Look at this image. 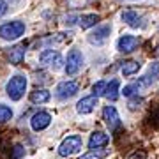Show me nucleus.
I'll return each instance as SVG.
<instances>
[{"label": "nucleus", "instance_id": "obj_1", "mask_svg": "<svg viewBox=\"0 0 159 159\" xmlns=\"http://www.w3.org/2000/svg\"><path fill=\"white\" fill-rule=\"evenodd\" d=\"M25 90H27V78L21 76V74L12 76L6 85L7 96L11 97L12 101H20V99L23 97V94H25Z\"/></svg>", "mask_w": 159, "mask_h": 159}, {"label": "nucleus", "instance_id": "obj_2", "mask_svg": "<svg viewBox=\"0 0 159 159\" xmlns=\"http://www.w3.org/2000/svg\"><path fill=\"white\" fill-rule=\"evenodd\" d=\"M81 145H83L81 136H78V134L67 136L62 143H60V147H58V156H60V157H71L73 154L81 150Z\"/></svg>", "mask_w": 159, "mask_h": 159}, {"label": "nucleus", "instance_id": "obj_3", "mask_svg": "<svg viewBox=\"0 0 159 159\" xmlns=\"http://www.w3.org/2000/svg\"><path fill=\"white\" fill-rule=\"evenodd\" d=\"M25 32V23L23 21H11L4 23L0 27V37L6 41H16L18 37H21Z\"/></svg>", "mask_w": 159, "mask_h": 159}, {"label": "nucleus", "instance_id": "obj_4", "mask_svg": "<svg viewBox=\"0 0 159 159\" xmlns=\"http://www.w3.org/2000/svg\"><path fill=\"white\" fill-rule=\"evenodd\" d=\"M83 67V55L80 50H71L67 55V60H66V73L69 76H73Z\"/></svg>", "mask_w": 159, "mask_h": 159}, {"label": "nucleus", "instance_id": "obj_5", "mask_svg": "<svg viewBox=\"0 0 159 159\" xmlns=\"http://www.w3.org/2000/svg\"><path fill=\"white\" fill-rule=\"evenodd\" d=\"M39 60H41L43 66H48V67H53V69L62 67V64H64L62 55H60L57 50H44L41 53Z\"/></svg>", "mask_w": 159, "mask_h": 159}, {"label": "nucleus", "instance_id": "obj_6", "mask_svg": "<svg viewBox=\"0 0 159 159\" xmlns=\"http://www.w3.org/2000/svg\"><path fill=\"white\" fill-rule=\"evenodd\" d=\"M102 119H104V122H106V125H108L110 131H115L120 127V117H119V111L115 110V106H104V110H102Z\"/></svg>", "mask_w": 159, "mask_h": 159}, {"label": "nucleus", "instance_id": "obj_7", "mask_svg": "<svg viewBox=\"0 0 159 159\" xmlns=\"http://www.w3.org/2000/svg\"><path fill=\"white\" fill-rule=\"evenodd\" d=\"M80 90V85L76 81H62L57 87V97L58 99H71L76 96V92Z\"/></svg>", "mask_w": 159, "mask_h": 159}, {"label": "nucleus", "instance_id": "obj_8", "mask_svg": "<svg viewBox=\"0 0 159 159\" xmlns=\"http://www.w3.org/2000/svg\"><path fill=\"white\" fill-rule=\"evenodd\" d=\"M51 124V115L48 111H37V113L30 119V125L34 131H43Z\"/></svg>", "mask_w": 159, "mask_h": 159}, {"label": "nucleus", "instance_id": "obj_9", "mask_svg": "<svg viewBox=\"0 0 159 159\" xmlns=\"http://www.w3.org/2000/svg\"><path fill=\"white\" fill-rule=\"evenodd\" d=\"M138 44H140L138 37L125 34V35H122V37L119 39V43H117V48H119V51H122V53H131V51L136 50Z\"/></svg>", "mask_w": 159, "mask_h": 159}, {"label": "nucleus", "instance_id": "obj_10", "mask_svg": "<svg viewBox=\"0 0 159 159\" xmlns=\"http://www.w3.org/2000/svg\"><path fill=\"white\" fill-rule=\"evenodd\" d=\"M96 106H97V96H89V97L80 99L78 104H76V110H78V113H81V115H89V113L94 111Z\"/></svg>", "mask_w": 159, "mask_h": 159}, {"label": "nucleus", "instance_id": "obj_11", "mask_svg": "<svg viewBox=\"0 0 159 159\" xmlns=\"http://www.w3.org/2000/svg\"><path fill=\"white\" fill-rule=\"evenodd\" d=\"M110 32H111V27H110V25H102V27L96 29L90 35H89V41H90L92 44H101V43H104V41L108 39Z\"/></svg>", "mask_w": 159, "mask_h": 159}, {"label": "nucleus", "instance_id": "obj_12", "mask_svg": "<svg viewBox=\"0 0 159 159\" xmlns=\"http://www.w3.org/2000/svg\"><path fill=\"white\" fill-rule=\"evenodd\" d=\"M110 142V136L102 131H94L90 134V140H89V147L90 148H101V147H106Z\"/></svg>", "mask_w": 159, "mask_h": 159}, {"label": "nucleus", "instance_id": "obj_13", "mask_svg": "<svg viewBox=\"0 0 159 159\" xmlns=\"http://www.w3.org/2000/svg\"><path fill=\"white\" fill-rule=\"evenodd\" d=\"M157 73H159V67H157V66L154 67V73H152V69H150V73L145 74L143 78H140L136 83H134L136 90H138V89H148L150 85H154V81H156V76H157Z\"/></svg>", "mask_w": 159, "mask_h": 159}, {"label": "nucleus", "instance_id": "obj_14", "mask_svg": "<svg viewBox=\"0 0 159 159\" xmlns=\"http://www.w3.org/2000/svg\"><path fill=\"white\" fill-rule=\"evenodd\" d=\"M119 89H120V81L119 80H111L108 85H106V90H104V97L108 101H117L119 99Z\"/></svg>", "mask_w": 159, "mask_h": 159}, {"label": "nucleus", "instance_id": "obj_15", "mask_svg": "<svg viewBox=\"0 0 159 159\" xmlns=\"http://www.w3.org/2000/svg\"><path fill=\"white\" fill-rule=\"evenodd\" d=\"M122 20H124L129 27H140V25H142V16H140L136 11H131V9L122 12Z\"/></svg>", "mask_w": 159, "mask_h": 159}, {"label": "nucleus", "instance_id": "obj_16", "mask_svg": "<svg viewBox=\"0 0 159 159\" xmlns=\"http://www.w3.org/2000/svg\"><path fill=\"white\" fill-rule=\"evenodd\" d=\"M50 97H51V94L46 89H37V90H34L30 94V101L35 102V104H43V102L50 101Z\"/></svg>", "mask_w": 159, "mask_h": 159}, {"label": "nucleus", "instance_id": "obj_17", "mask_svg": "<svg viewBox=\"0 0 159 159\" xmlns=\"http://www.w3.org/2000/svg\"><path fill=\"white\" fill-rule=\"evenodd\" d=\"M25 57V44H20V46H14L9 53V60L11 64H20Z\"/></svg>", "mask_w": 159, "mask_h": 159}, {"label": "nucleus", "instance_id": "obj_18", "mask_svg": "<svg viewBox=\"0 0 159 159\" xmlns=\"http://www.w3.org/2000/svg\"><path fill=\"white\" fill-rule=\"evenodd\" d=\"M140 62H134V60H129V62H124V66H122V74L124 76H133V74H136L138 71H140Z\"/></svg>", "mask_w": 159, "mask_h": 159}, {"label": "nucleus", "instance_id": "obj_19", "mask_svg": "<svg viewBox=\"0 0 159 159\" xmlns=\"http://www.w3.org/2000/svg\"><path fill=\"white\" fill-rule=\"evenodd\" d=\"M97 21H99V16L97 14H85V16L80 18V27L85 30V29H90V27H94V25H97Z\"/></svg>", "mask_w": 159, "mask_h": 159}, {"label": "nucleus", "instance_id": "obj_20", "mask_svg": "<svg viewBox=\"0 0 159 159\" xmlns=\"http://www.w3.org/2000/svg\"><path fill=\"white\" fill-rule=\"evenodd\" d=\"M106 156H108V150L104 148H90L87 154L80 156V159H104Z\"/></svg>", "mask_w": 159, "mask_h": 159}, {"label": "nucleus", "instance_id": "obj_21", "mask_svg": "<svg viewBox=\"0 0 159 159\" xmlns=\"http://www.w3.org/2000/svg\"><path fill=\"white\" fill-rule=\"evenodd\" d=\"M11 119H12V110L6 104H0V124H4Z\"/></svg>", "mask_w": 159, "mask_h": 159}, {"label": "nucleus", "instance_id": "obj_22", "mask_svg": "<svg viewBox=\"0 0 159 159\" xmlns=\"http://www.w3.org/2000/svg\"><path fill=\"white\" fill-rule=\"evenodd\" d=\"M106 81H97L96 85L92 87V90H94V96H104V90H106Z\"/></svg>", "mask_w": 159, "mask_h": 159}, {"label": "nucleus", "instance_id": "obj_23", "mask_svg": "<svg viewBox=\"0 0 159 159\" xmlns=\"http://www.w3.org/2000/svg\"><path fill=\"white\" fill-rule=\"evenodd\" d=\"M143 104V99L142 97H138V96H134V97H131L129 99V102H127V106H129V110H138L140 106Z\"/></svg>", "mask_w": 159, "mask_h": 159}, {"label": "nucleus", "instance_id": "obj_24", "mask_svg": "<svg viewBox=\"0 0 159 159\" xmlns=\"http://www.w3.org/2000/svg\"><path fill=\"white\" fill-rule=\"evenodd\" d=\"M25 154V148L21 147V145H16V147L12 148V156H11V159H20Z\"/></svg>", "mask_w": 159, "mask_h": 159}, {"label": "nucleus", "instance_id": "obj_25", "mask_svg": "<svg viewBox=\"0 0 159 159\" xmlns=\"http://www.w3.org/2000/svg\"><path fill=\"white\" fill-rule=\"evenodd\" d=\"M127 159H147V154L143 152V150H136V152H133Z\"/></svg>", "mask_w": 159, "mask_h": 159}, {"label": "nucleus", "instance_id": "obj_26", "mask_svg": "<svg viewBox=\"0 0 159 159\" xmlns=\"http://www.w3.org/2000/svg\"><path fill=\"white\" fill-rule=\"evenodd\" d=\"M134 90H136V87H134V85H127V87H124L122 94H124V96H127V97H131L133 94H134Z\"/></svg>", "mask_w": 159, "mask_h": 159}, {"label": "nucleus", "instance_id": "obj_27", "mask_svg": "<svg viewBox=\"0 0 159 159\" xmlns=\"http://www.w3.org/2000/svg\"><path fill=\"white\" fill-rule=\"evenodd\" d=\"M150 120H154V124L159 125V108H154L150 113Z\"/></svg>", "mask_w": 159, "mask_h": 159}, {"label": "nucleus", "instance_id": "obj_28", "mask_svg": "<svg viewBox=\"0 0 159 159\" xmlns=\"http://www.w3.org/2000/svg\"><path fill=\"white\" fill-rule=\"evenodd\" d=\"M7 12V2L6 0H0V16H4Z\"/></svg>", "mask_w": 159, "mask_h": 159}, {"label": "nucleus", "instance_id": "obj_29", "mask_svg": "<svg viewBox=\"0 0 159 159\" xmlns=\"http://www.w3.org/2000/svg\"><path fill=\"white\" fill-rule=\"evenodd\" d=\"M157 53H159V48H157Z\"/></svg>", "mask_w": 159, "mask_h": 159}]
</instances>
